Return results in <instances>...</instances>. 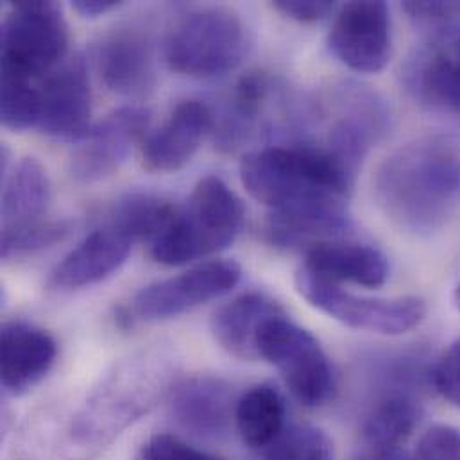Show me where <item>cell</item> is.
Listing matches in <instances>:
<instances>
[{
  "label": "cell",
  "mask_w": 460,
  "mask_h": 460,
  "mask_svg": "<svg viewBox=\"0 0 460 460\" xmlns=\"http://www.w3.org/2000/svg\"><path fill=\"white\" fill-rule=\"evenodd\" d=\"M375 201L400 230L430 234L448 225L460 208V137L416 138L378 167Z\"/></svg>",
  "instance_id": "obj_2"
},
{
  "label": "cell",
  "mask_w": 460,
  "mask_h": 460,
  "mask_svg": "<svg viewBox=\"0 0 460 460\" xmlns=\"http://www.w3.org/2000/svg\"><path fill=\"white\" fill-rule=\"evenodd\" d=\"M296 288L312 306L344 326L378 335H403L427 317V303L418 296H358L303 267L296 274Z\"/></svg>",
  "instance_id": "obj_7"
},
{
  "label": "cell",
  "mask_w": 460,
  "mask_h": 460,
  "mask_svg": "<svg viewBox=\"0 0 460 460\" xmlns=\"http://www.w3.org/2000/svg\"><path fill=\"white\" fill-rule=\"evenodd\" d=\"M38 129L54 140L83 142L92 126V90L84 61L75 56L45 77L40 86Z\"/></svg>",
  "instance_id": "obj_11"
},
{
  "label": "cell",
  "mask_w": 460,
  "mask_h": 460,
  "mask_svg": "<svg viewBox=\"0 0 460 460\" xmlns=\"http://www.w3.org/2000/svg\"><path fill=\"white\" fill-rule=\"evenodd\" d=\"M122 2L117 0H74L72 7L83 18H99L113 9H119Z\"/></svg>",
  "instance_id": "obj_33"
},
{
  "label": "cell",
  "mask_w": 460,
  "mask_h": 460,
  "mask_svg": "<svg viewBox=\"0 0 460 460\" xmlns=\"http://www.w3.org/2000/svg\"><path fill=\"white\" fill-rule=\"evenodd\" d=\"M303 269L332 283H355L378 288L389 278V261L382 251L367 243L328 240L306 249Z\"/></svg>",
  "instance_id": "obj_18"
},
{
  "label": "cell",
  "mask_w": 460,
  "mask_h": 460,
  "mask_svg": "<svg viewBox=\"0 0 460 460\" xmlns=\"http://www.w3.org/2000/svg\"><path fill=\"white\" fill-rule=\"evenodd\" d=\"M249 31L238 13L223 5L189 11L169 31L165 61L171 70L196 79L234 70L249 50Z\"/></svg>",
  "instance_id": "obj_4"
},
{
  "label": "cell",
  "mask_w": 460,
  "mask_h": 460,
  "mask_svg": "<svg viewBox=\"0 0 460 460\" xmlns=\"http://www.w3.org/2000/svg\"><path fill=\"white\" fill-rule=\"evenodd\" d=\"M414 460H460V430L450 425H434L418 445Z\"/></svg>",
  "instance_id": "obj_29"
},
{
  "label": "cell",
  "mask_w": 460,
  "mask_h": 460,
  "mask_svg": "<svg viewBox=\"0 0 460 460\" xmlns=\"http://www.w3.org/2000/svg\"><path fill=\"white\" fill-rule=\"evenodd\" d=\"M432 382L445 400L460 407V341L443 353L432 371Z\"/></svg>",
  "instance_id": "obj_30"
},
{
  "label": "cell",
  "mask_w": 460,
  "mask_h": 460,
  "mask_svg": "<svg viewBox=\"0 0 460 460\" xmlns=\"http://www.w3.org/2000/svg\"><path fill=\"white\" fill-rule=\"evenodd\" d=\"M258 357L272 364L292 396L305 407H323L333 400L337 376L319 341L287 314L269 319L256 341Z\"/></svg>",
  "instance_id": "obj_5"
},
{
  "label": "cell",
  "mask_w": 460,
  "mask_h": 460,
  "mask_svg": "<svg viewBox=\"0 0 460 460\" xmlns=\"http://www.w3.org/2000/svg\"><path fill=\"white\" fill-rule=\"evenodd\" d=\"M178 210L176 205L162 198L131 194L115 205L110 216V225L126 231L135 242L147 240L151 243L169 228Z\"/></svg>",
  "instance_id": "obj_24"
},
{
  "label": "cell",
  "mask_w": 460,
  "mask_h": 460,
  "mask_svg": "<svg viewBox=\"0 0 460 460\" xmlns=\"http://www.w3.org/2000/svg\"><path fill=\"white\" fill-rule=\"evenodd\" d=\"M272 5L281 14L301 23L319 22L335 9V4L328 0H278Z\"/></svg>",
  "instance_id": "obj_31"
},
{
  "label": "cell",
  "mask_w": 460,
  "mask_h": 460,
  "mask_svg": "<svg viewBox=\"0 0 460 460\" xmlns=\"http://www.w3.org/2000/svg\"><path fill=\"white\" fill-rule=\"evenodd\" d=\"M138 460H219L212 454L190 447L172 434H156L147 439Z\"/></svg>",
  "instance_id": "obj_28"
},
{
  "label": "cell",
  "mask_w": 460,
  "mask_h": 460,
  "mask_svg": "<svg viewBox=\"0 0 460 460\" xmlns=\"http://www.w3.org/2000/svg\"><path fill=\"white\" fill-rule=\"evenodd\" d=\"M403 9L421 23H454L460 16V2H405Z\"/></svg>",
  "instance_id": "obj_32"
},
{
  "label": "cell",
  "mask_w": 460,
  "mask_h": 460,
  "mask_svg": "<svg viewBox=\"0 0 460 460\" xmlns=\"http://www.w3.org/2000/svg\"><path fill=\"white\" fill-rule=\"evenodd\" d=\"M41 92L36 81L2 72L0 119L2 126L14 133H23L38 126Z\"/></svg>",
  "instance_id": "obj_25"
},
{
  "label": "cell",
  "mask_w": 460,
  "mask_h": 460,
  "mask_svg": "<svg viewBox=\"0 0 460 460\" xmlns=\"http://www.w3.org/2000/svg\"><path fill=\"white\" fill-rule=\"evenodd\" d=\"M95 65L104 86L124 97L140 99L156 86V54L151 36L138 27L106 34L95 49Z\"/></svg>",
  "instance_id": "obj_13"
},
{
  "label": "cell",
  "mask_w": 460,
  "mask_h": 460,
  "mask_svg": "<svg viewBox=\"0 0 460 460\" xmlns=\"http://www.w3.org/2000/svg\"><path fill=\"white\" fill-rule=\"evenodd\" d=\"M214 128V113L199 101L176 106L167 122L144 144V169L171 174L185 169Z\"/></svg>",
  "instance_id": "obj_15"
},
{
  "label": "cell",
  "mask_w": 460,
  "mask_h": 460,
  "mask_svg": "<svg viewBox=\"0 0 460 460\" xmlns=\"http://www.w3.org/2000/svg\"><path fill=\"white\" fill-rule=\"evenodd\" d=\"M135 240L113 225L84 236L49 274L52 290H79L113 276L129 258Z\"/></svg>",
  "instance_id": "obj_14"
},
{
  "label": "cell",
  "mask_w": 460,
  "mask_h": 460,
  "mask_svg": "<svg viewBox=\"0 0 460 460\" xmlns=\"http://www.w3.org/2000/svg\"><path fill=\"white\" fill-rule=\"evenodd\" d=\"M261 460H335V445L332 438L317 427H285V430L261 450Z\"/></svg>",
  "instance_id": "obj_26"
},
{
  "label": "cell",
  "mask_w": 460,
  "mask_h": 460,
  "mask_svg": "<svg viewBox=\"0 0 460 460\" xmlns=\"http://www.w3.org/2000/svg\"><path fill=\"white\" fill-rule=\"evenodd\" d=\"M456 305H457V308L460 310V283L457 285V288H456Z\"/></svg>",
  "instance_id": "obj_35"
},
{
  "label": "cell",
  "mask_w": 460,
  "mask_h": 460,
  "mask_svg": "<svg viewBox=\"0 0 460 460\" xmlns=\"http://www.w3.org/2000/svg\"><path fill=\"white\" fill-rule=\"evenodd\" d=\"M240 178L251 198L270 210L265 234L276 247H312L353 228L346 201L357 176L326 147L270 146L247 153Z\"/></svg>",
  "instance_id": "obj_1"
},
{
  "label": "cell",
  "mask_w": 460,
  "mask_h": 460,
  "mask_svg": "<svg viewBox=\"0 0 460 460\" xmlns=\"http://www.w3.org/2000/svg\"><path fill=\"white\" fill-rule=\"evenodd\" d=\"M330 49L348 68L360 74L382 72L393 52L391 13L385 2H351L337 14Z\"/></svg>",
  "instance_id": "obj_10"
},
{
  "label": "cell",
  "mask_w": 460,
  "mask_h": 460,
  "mask_svg": "<svg viewBox=\"0 0 460 460\" xmlns=\"http://www.w3.org/2000/svg\"><path fill=\"white\" fill-rule=\"evenodd\" d=\"M420 418L421 407L411 394H385L366 416L362 438L369 450H400L414 434Z\"/></svg>",
  "instance_id": "obj_23"
},
{
  "label": "cell",
  "mask_w": 460,
  "mask_h": 460,
  "mask_svg": "<svg viewBox=\"0 0 460 460\" xmlns=\"http://www.w3.org/2000/svg\"><path fill=\"white\" fill-rule=\"evenodd\" d=\"M353 460H414L402 450H367Z\"/></svg>",
  "instance_id": "obj_34"
},
{
  "label": "cell",
  "mask_w": 460,
  "mask_h": 460,
  "mask_svg": "<svg viewBox=\"0 0 460 460\" xmlns=\"http://www.w3.org/2000/svg\"><path fill=\"white\" fill-rule=\"evenodd\" d=\"M50 203V181L36 158H23L2 180V231L43 221Z\"/></svg>",
  "instance_id": "obj_20"
},
{
  "label": "cell",
  "mask_w": 460,
  "mask_h": 460,
  "mask_svg": "<svg viewBox=\"0 0 460 460\" xmlns=\"http://www.w3.org/2000/svg\"><path fill=\"white\" fill-rule=\"evenodd\" d=\"M72 230L66 221H40L14 231H2L0 252L5 261L32 256L63 242Z\"/></svg>",
  "instance_id": "obj_27"
},
{
  "label": "cell",
  "mask_w": 460,
  "mask_h": 460,
  "mask_svg": "<svg viewBox=\"0 0 460 460\" xmlns=\"http://www.w3.org/2000/svg\"><path fill=\"white\" fill-rule=\"evenodd\" d=\"M242 278V269L233 260H210L198 263L172 278L144 287L131 303V319L147 323L183 315L205 303L231 292Z\"/></svg>",
  "instance_id": "obj_8"
},
{
  "label": "cell",
  "mask_w": 460,
  "mask_h": 460,
  "mask_svg": "<svg viewBox=\"0 0 460 460\" xmlns=\"http://www.w3.org/2000/svg\"><path fill=\"white\" fill-rule=\"evenodd\" d=\"M149 124L151 113L142 106H122L108 113L74 151L70 160L74 180L90 185L119 172L146 137Z\"/></svg>",
  "instance_id": "obj_9"
},
{
  "label": "cell",
  "mask_w": 460,
  "mask_h": 460,
  "mask_svg": "<svg viewBox=\"0 0 460 460\" xmlns=\"http://www.w3.org/2000/svg\"><path fill=\"white\" fill-rule=\"evenodd\" d=\"M285 314L281 305L261 292H247L223 305L212 317V333L217 344L234 358L256 360L261 326Z\"/></svg>",
  "instance_id": "obj_19"
},
{
  "label": "cell",
  "mask_w": 460,
  "mask_h": 460,
  "mask_svg": "<svg viewBox=\"0 0 460 460\" xmlns=\"http://www.w3.org/2000/svg\"><path fill=\"white\" fill-rule=\"evenodd\" d=\"M58 357L52 335L23 321L2 326V387L11 396L34 389L50 373Z\"/></svg>",
  "instance_id": "obj_16"
},
{
  "label": "cell",
  "mask_w": 460,
  "mask_h": 460,
  "mask_svg": "<svg viewBox=\"0 0 460 460\" xmlns=\"http://www.w3.org/2000/svg\"><path fill=\"white\" fill-rule=\"evenodd\" d=\"M272 81L265 72H249L236 83L231 93V104L221 126L216 131L217 147L233 153L249 140L260 126L263 110L270 97Z\"/></svg>",
  "instance_id": "obj_21"
},
{
  "label": "cell",
  "mask_w": 460,
  "mask_h": 460,
  "mask_svg": "<svg viewBox=\"0 0 460 460\" xmlns=\"http://www.w3.org/2000/svg\"><path fill=\"white\" fill-rule=\"evenodd\" d=\"M243 216V205L230 187L217 176H207L194 187L169 228L149 243V252L167 267L210 258L236 240Z\"/></svg>",
  "instance_id": "obj_3"
},
{
  "label": "cell",
  "mask_w": 460,
  "mask_h": 460,
  "mask_svg": "<svg viewBox=\"0 0 460 460\" xmlns=\"http://www.w3.org/2000/svg\"><path fill=\"white\" fill-rule=\"evenodd\" d=\"M285 400L269 384L245 391L234 407V429L249 448H267L285 430Z\"/></svg>",
  "instance_id": "obj_22"
},
{
  "label": "cell",
  "mask_w": 460,
  "mask_h": 460,
  "mask_svg": "<svg viewBox=\"0 0 460 460\" xmlns=\"http://www.w3.org/2000/svg\"><path fill=\"white\" fill-rule=\"evenodd\" d=\"M68 50V25L56 2H13L2 22V72L47 77Z\"/></svg>",
  "instance_id": "obj_6"
},
{
  "label": "cell",
  "mask_w": 460,
  "mask_h": 460,
  "mask_svg": "<svg viewBox=\"0 0 460 460\" xmlns=\"http://www.w3.org/2000/svg\"><path fill=\"white\" fill-rule=\"evenodd\" d=\"M231 387L216 376H190L171 391V414L194 436L219 439L234 423Z\"/></svg>",
  "instance_id": "obj_17"
},
{
  "label": "cell",
  "mask_w": 460,
  "mask_h": 460,
  "mask_svg": "<svg viewBox=\"0 0 460 460\" xmlns=\"http://www.w3.org/2000/svg\"><path fill=\"white\" fill-rule=\"evenodd\" d=\"M405 84L421 102L460 115V22L443 29L411 58Z\"/></svg>",
  "instance_id": "obj_12"
}]
</instances>
